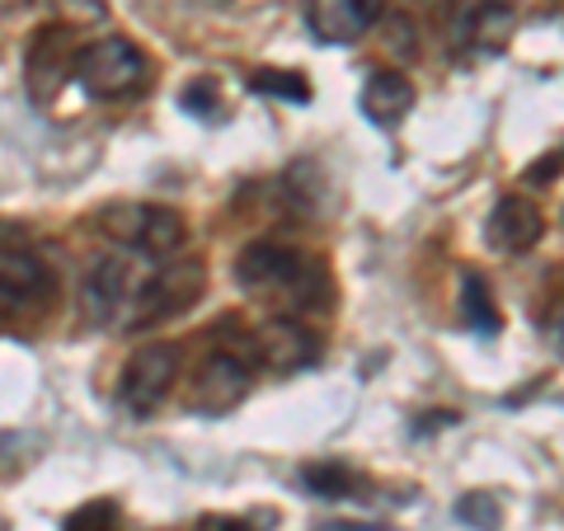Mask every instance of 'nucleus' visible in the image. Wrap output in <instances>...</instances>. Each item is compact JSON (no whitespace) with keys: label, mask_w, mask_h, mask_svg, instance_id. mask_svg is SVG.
<instances>
[{"label":"nucleus","mask_w":564,"mask_h":531,"mask_svg":"<svg viewBox=\"0 0 564 531\" xmlns=\"http://www.w3.org/2000/svg\"><path fill=\"white\" fill-rule=\"evenodd\" d=\"M555 174H560V151H551V155H545V161H536L532 170L522 174V180H527V184H551Z\"/></svg>","instance_id":"22"},{"label":"nucleus","mask_w":564,"mask_h":531,"mask_svg":"<svg viewBox=\"0 0 564 531\" xmlns=\"http://www.w3.org/2000/svg\"><path fill=\"white\" fill-rule=\"evenodd\" d=\"M541 236H545V217H541V207L532 198H522V193L499 198L489 212V221H485V240H489V250H499V254L536 250Z\"/></svg>","instance_id":"11"},{"label":"nucleus","mask_w":564,"mask_h":531,"mask_svg":"<svg viewBox=\"0 0 564 531\" xmlns=\"http://www.w3.org/2000/svg\"><path fill=\"white\" fill-rule=\"evenodd\" d=\"M302 485L315 499H352V494H362V475L344 462H311L302 470Z\"/></svg>","instance_id":"15"},{"label":"nucleus","mask_w":564,"mask_h":531,"mask_svg":"<svg viewBox=\"0 0 564 531\" xmlns=\"http://www.w3.org/2000/svg\"><path fill=\"white\" fill-rule=\"evenodd\" d=\"M381 10H386V0H306V24L321 43L348 47L372 33Z\"/></svg>","instance_id":"10"},{"label":"nucleus","mask_w":564,"mask_h":531,"mask_svg":"<svg viewBox=\"0 0 564 531\" xmlns=\"http://www.w3.org/2000/svg\"><path fill=\"white\" fill-rule=\"evenodd\" d=\"M70 76L80 80V90L90 99H132V95H147L151 85V62L147 52L128 39H95L76 47V62H70Z\"/></svg>","instance_id":"3"},{"label":"nucleus","mask_w":564,"mask_h":531,"mask_svg":"<svg viewBox=\"0 0 564 531\" xmlns=\"http://www.w3.org/2000/svg\"><path fill=\"white\" fill-rule=\"evenodd\" d=\"M52 269L29 254V245H14V250H0V315H39L52 301Z\"/></svg>","instance_id":"8"},{"label":"nucleus","mask_w":564,"mask_h":531,"mask_svg":"<svg viewBox=\"0 0 564 531\" xmlns=\"http://www.w3.org/2000/svg\"><path fill=\"white\" fill-rule=\"evenodd\" d=\"M99 236H109L128 254L141 259H174L188 240V226L174 207L161 203H109L95 212Z\"/></svg>","instance_id":"2"},{"label":"nucleus","mask_w":564,"mask_h":531,"mask_svg":"<svg viewBox=\"0 0 564 531\" xmlns=\"http://www.w3.org/2000/svg\"><path fill=\"white\" fill-rule=\"evenodd\" d=\"M513 29H518V14L508 0H480V10L470 14V47L475 52H503L508 39H513Z\"/></svg>","instance_id":"14"},{"label":"nucleus","mask_w":564,"mask_h":531,"mask_svg":"<svg viewBox=\"0 0 564 531\" xmlns=\"http://www.w3.org/2000/svg\"><path fill=\"white\" fill-rule=\"evenodd\" d=\"M250 90L254 95H269V99H288V104H311V80L302 71H273L263 66L250 76Z\"/></svg>","instance_id":"17"},{"label":"nucleus","mask_w":564,"mask_h":531,"mask_svg":"<svg viewBox=\"0 0 564 531\" xmlns=\"http://www.w3.org/2000/svg\"><path fill=\"white\" fill-rule=\"evenodd\" d=\"M414 109V85L400 71H372L362 85V113L372 128H400L404 113Z\"/></svg>","instance_id":"13"},{"label":"nucleus","mask_w":564,"mask_h":531,"mask_svg":"<svg viewBox=\"0 0 564 531\" xmlns=\"http://www.w3.org/2000/svg\"><path fill=\"white\" fill-rule=\"evenodd\" d=\"M198 531H259V527L245 522V518H203Z\"/></svg>","instance_id":"23"},{"label":"nucleus","mask_w":564,"mask_h":531,"mask_svg":"<svg viewBox=\"0 0 564 531\" xmlns=\"http://www.w3.org/2000/svg\"><path fill=\"white\" fill-rule=\"evenodd\" d=\"M254 386V367L240 358L231 348H217L212 358H203V367L193 371V391H188V404L198 414H231L236 404L250 395Z\"/></svg>","instance_id":"6"},{"label":"nucleus","mask_w":564,"mask_h":531,"mask_svg":"<svg viewBox=\"0 0 564 531\" xmlns=\"http://www.w3.org/2000/svg\"><path fill=\"white\" fill-rule=\"evenodd\" d=\"M254 358L269 367V371H306L315 358H321V339L302 325V321H292V315H282V321H269V325H259L254 334Z\"/></svg>","instance_id":"12"},{"label":"nucleus","mask_w":564,"mask_h":531,"mask_svg":"<svg viewBox=\"0 0 564 531\" xmlns=\"http://www.w3.org/2000/svg\"><path fill=\"white\" fill-rule=\"evenodd\" d=\"M180 104H184L193 118H221V90H217V80H193V85H184Z\"/></svg>","instance_id":"19"},{"label":"nucleus","mask_w":564,"mask_h":531,"mask_svg":"<svg viewBox=\"0 0 564 531\" xmlns=\"http://www.w3.org/2000/svg\"><path fill=\"white\" fill-rule=\"evenodd\" d=\"M70 62H76V43H70V24H47L33 33V43L24 52V85L33 104H57V95L70 80Z\"/></svg>","instance_id":"7"},{"label":"nucleus","mask_w":564,"mask_h":531,"mask_svg":"<svg viewBox=\"0 0 564 531\" xmlns=\"http://www.w3.org/2000/svg\"><path fill=\"white\" fill-rule=\"evenodd\" d=\"M462 315H466V325L475 334H499L503 329V315H499V306H494L489 282L480 273H466L462 278Z\"/></svg>","instance_id":"16"},{"label":"nucleus","mask_w":564,"mask_h":531,"mask_svg":"<svg viewBox=\"0 0 564 531\" xmlns=\"http://www.w3.org/2000/svg\"><path fill=\"white\" fill-rule=\"evenodd\" d=\"M236 282L254 301H269V306L329 311V301H334L325 263L311 254H296L288 245H273V240L245 245L236 259Z\"/></svg>","instance_id":"1"},{"label":"nucleus","mask_w":564,"mask_h":531,"mask_svg":"<svg viewBox=\"0 0 564 531\" xmlns=\"http://www.w3.org/2000/svg\"><path fill=\"white\" fill-rule=\"evenodd\" d=\"M66 531H113V503H95V508H80L76 518L66 522Z\"/></svg>","instance_id":"21"},{"label":"nucleus","mask_w":564,"mask_h":531,"mask_svg":"<svg viewBox=\"0 0 564 531\" xmlns=\"http://www.w3.org/2000/svg\"><path fill=\"white\" fill-rule=\"evenodd\" d=\"M203 288H207V269L198 259L161 263V269L137 278V292L128 301V311H122L118 329H151L161 321H174V315H184L203 296Z\"/></svg>","instance_id":"4"},{"label":"nucleus","mask_w":564,"mask_h":531,"mask_svg":"<svg viewBox=\"0 0 564 531\" xmlns=\"http://www.w3.org/2000/svg\"><path fill=\"white\" fill-rule=\"evenodd\" d=\"M137 278H141V263H132L128 254H104L95 259V269L85 273V288H80V301H85V315L95 325H109L118 329L122 325V311L137 292Z\"/></svg>","instance_id":"9"},{"label":"nucleus","mask_w":564,"mask_h":531,"mask_svg":"<svg viewBox=\"0 0 564 531\" xmlns=\"http://www.w3.org/2000/svg\"><path fill=\"white\" fill-rule=\"evenodd\" d=\"M456 518L470 522L475 531H499V522H503V503L494 499L489 489H470L466 499L456 503Z\"/></svg>","instance_id":"18"},{"label":"nucleus","mask_w":564,"mask_h":531,"mask_svg":"<svg viewBox=\"0 0 564 531\" xmlns=\"http://www.w3.org/2000/svg\"><path fill=\"white\" fill-rule=\"evenodd\" d=\"M52 10H57V20L62 24H95V20H104V14H109V6H104V0H47Z\"/></svg>","instance_id":"20"},{"label":"nucleus","mask_w":564,"mask_h":531,"mask_svg":"<svg viewBox=\"0 0 564 531\" xmlns=\"http://www.w3.org/2000/svg\"><path fill=\"white\" fill-rule=\"evenodd\" d=\"M180 348L174 344H141L118 377V404L132 419H151L170 400L174 381H180Z\"/></svg>","instance_id":"5"}]
</instances>
